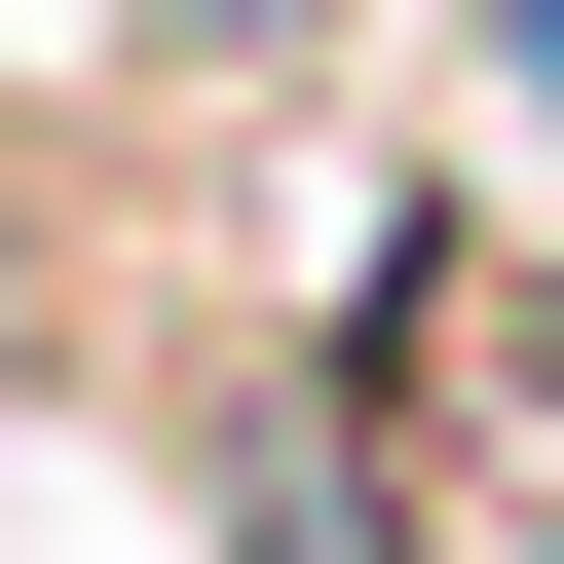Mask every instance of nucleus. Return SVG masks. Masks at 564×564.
<instances>
[{"label":"nucleus","instance_id":"nucleus-1","mask_svg":"<svg viewBox=\"0 0 564 564\" xmlns=\"http://www.w3.org/2000/svg\"><path fill=\"white\" fill-rule=\"evenodd\" d=\"M414 39H452V151H489V188L564 226V0H414Z\"/></svg>","mask_w":564,"mask_h":564},{"label":"nucleus","instance_id":"nucleus-2","mask_svg":"<svg viewBox=\"0 0 564 564\" xmlns=\"http://www.w3.org/2000/svg\"><path fill=\"white\" fill-rule=\"evenodd\" d=\"M113 76H188V113H263V76H339V0H113Z\"/></svg>","mask_w":564,"mask_h":564},{"label":"nucleus","instance_id":"nucleus-3","mask_svg":"<svg viewBox=\"0 0 564 564\" xmlns=\"http://www.w3.org/2000/svg\"><path fill=\"white\" fill-rule=\"evenodd\" d=\"M0 377H39V151H0Z\"/></svg>","mask_w":564,"mask_h":564}]
</instances>
